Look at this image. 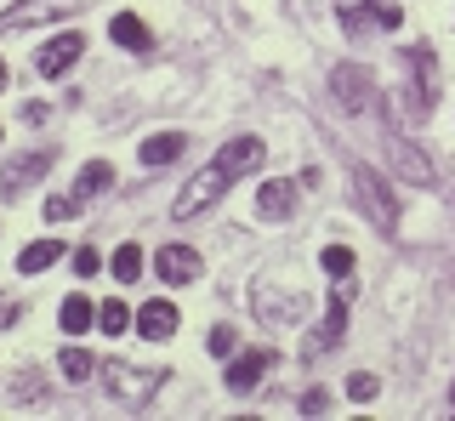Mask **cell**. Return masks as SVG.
<instances>
[{"instance_id":"6da1fadb","label":"cell","mask_w":455,"mask_h":421,"mask_svg":"<svg viewBox=\"0 0 455 421\" xmlns=\"http://www.w3.org/2000/svg\"><path fill=\"white\" fill-rule=\"evenodd\" d=\"M262 154H267V148H262V137H234V143H228L217 160L205 165V171H194V177H188V188L177 194V205H171V210H177V222H188V217H199V210H211L239 177L262 165Z\"/></svg>"},{"instance_id":"7a4b0ae2","label":"cell","mask_w":455,"mask_h":421,"mask_svg":"<svg viewBox=\"0 0 455 421\" xmlns=\"http://www.w3.org/2000/svg\"><path fill=\"white\" fill-rule=\"evenodd\" d=\"M103 387L114 393V404H125V410H142V404H148L154 393L165 387V370H160V364H125V359H108V364H103Z\"/></svg>"},{"instance_id":"3957f363","label":"cell","mask_w":455,"mask_h":421,"mask_svg":"<svg viewBox=\"0 0 455 421\" xmlns=\"http://www.w3.org/2000/svg\"><path fill=\"white\" fill-rule=\"evenodd\" d=\"M347 307H353V279L341 274L336 285H331V302H324V319H319V330H307V342H302V359L313 364L319 353H331V347L347 336Z\"/></svg>"},{"instance_id":"277c9868","label":"cell","mask_w":455,"mask_h":421,"mask_svg":"<svg viewBox=\"0 0 455 421\" xmlns=\"http://www.w3.org/2000/svg\"><path fill=\"white\" fill-rule=\"evenodd\" d=\"M353 200H359V210H364L370 222H376L381 234H393V228H398V194H393L376 171H370V165H359V171H353Z\"/></svg>"},{"instance_id":"5b68a950","label":"cell","mask_w":455,"mask_h":421,"mask_svg":"<svg viewBox=\"0 0 455 421\" xmlns=\"http://www.w3.org/2000/svg\"><path fill=\"white\" fill-rule=\"evenodd\" d=\"M331 97H336L341 115H364V108L376 103V80H370L359 63H341L336 75H331Z\"/></svg>"},{"instance_id":"8992f818","label":"cell","mask_w":455,"mask_h":421,"mask_svg":"<svg viewBox=\"0 0 455 421\" xmlns=\"http://www.w3.org/2000/svg\"><path fill=\"white\" fill-rule=\"evenodd\" d=\"M52 160H57V148H28V154H18V160L0 171V194H6V200H12V194H23L35 177L52 171Z\"/></svg>"},{"instance_id":"52a82bcc","label":"cell","mask_w":455,"mask_h":421,"mask_svg":"<svg viewBox=\"0 0 455 421\" xmlns=\"http://www.w3.org/2000/svg\"><path fill=\"white\" fill-rule=\"evenodd\" d=\"M410 75H416L410 97H416V120H421V115H433V97H438V58H433V46H410Z\"/></svg>"},{"instance_id":"ba28073f","label":"cell","mask_w":455,"mask_h":421,"mask_svg":"<svg viewBox=\"0 0 455 421\" xmlns=\"http://www.w3.org/2000/svg\"><path fill=\"white\" fill-rule=\"evenodd\" d=\"M267 370H274V347H245V353H234L228 359V393H251Z\"/></svg>"},{"instance_id":"9c48e42d","label":"cell","mask_w":455,"mask_h":421,"mask_svg":"<svg viewBox=\"0 0 455 421\" xmlns=\"http://www.w3.org/2000/svg\"><path fill=\"white\" fill-rule=\"evenodd\" d=\"M68 12H80V0H18V12H6L0 29H35V23L68 18Z\"/></svg>"},{"instance_id":"30bf717a","label":"cell","mask_w":455,"mask_h":421,"mask_svg":"<svg viewBox=\"0 0 455 421\" xmlns=\"http://www.w3.org/2000/svg\"><path fill=\"white\" fill-rule=\"evenodd\" d=\"M154 268H160L165 285H194L205 262H199V250H188V245H165L160 257H154Z\"/></svg>"},{"instance_id":"8fae6325","label":"cell","mask_w":455,"mask_h":421,"mask_svg":"<svg viewBox=\"0 0 455 421\" xmlns=\"http://www.w3.org/2000/svg\"><path fill=\"white\" fill-rule=\"evenodd\" d=\"M80 52H85L80 35H57V40H46V52L35 58V68H40L46 80H57V75H68V68L80 63Z\"/></svg>"},{"instance_id":"7c38bea8","label":"cell","mask_w":455,"mask_h":421,"mask_svg":"<svg viewBox=\"0 0 455 421\" xmlns=\"http://www.w3.org/2000/svg\"><path fill=\"white\" fill-rule=\"evenodd\" d=\"M256 314H262V325H291V319H302V297H279L274 285H256Z\"/></svg>"},{"instance_id":"4fadbf2b","label":"cell","mask_w":455,"mask_h":421,"mask_svg":"<svg viewBox=\"0 0 455 421\" xmlns=\"http://www.w3.org/2000/svg\"><path fill=\"white\" fill-rule=\"evenodd\" d=\"M137 330L148 336V342H171V336H177V307H171V302H142Z\"/></svg>"},{"instance_id":"5bb4252c","label":"cell","mask_w":455,"mask_h":421,"mask_svg":"<svg viewBox=\"0 0 455 421\" xmlns=\"http://www.w3.org/2000/svg\"><path fill=\"white\" fill-rule=\"evenodd\" d=\"M256 210H262V217H274V222H284L296 210V182H262V194H256Z\"/></svg>"},{"instance_id":"9a60e30c","label":"cell","mask_w":455,"mask_h":421,"mask_svg":"<svg viewBox=\"0 0 455 421\" xmlns=\"http://www.w3.org/2000/svg\"><path fill=\"white\" fill-rule=\"evenodd\" d=\"M393 165H398L410 182H416V188H433V165H427V154H421L416 143H398V148H393Z\"/></svg>"},{"instance_id":"2e32d148","label":"cell","mask_w":455,"mask_h":421,"mask_svg":"<svg viewBox=\"0 0 455 421\" xmlns=\"http://www.w3.org/2000/svg\"><path fill=\"white\" fill-rule=\"evenodd\" d=\"M182 148H188V137H182V131H154L148 143H142V165H171Z\"/></svg>"},{"instance_id":"e0dca14e","label":"cell","mask_w":455,"mask_h":421,"mask_svg":"<svg viewBox=\"0 0 455 421\" xmlns=\"http://www.w3.org/2000/svg\"><path fill=\"white\" fill-rule=\"evenodd\" d=\"M52 262H63V240H35V245H23L18 274H46Z\"/></svg>"},{"instance_id":"ac0fdd59","label":"cell","mask_w":455,"mask_h":421,"mask_svg":"<svg viewBox=\"0 0 455 421\" xmlns=\"http://www.w3.org/2000/svg\"><path fill=\"white\" fill-rule=\"evenodd\" d=\"M108 35H114V40H120V46H125V52H148V46H154V35H148V23H137V18H132V12H120V18H114V23H108Z\"/></svg>"},{"instance_id":"d6986e66","label":"cell","mask_w":455,"mask_h":421,"mask_svg":"<svg viewBox=\"0 0 455 421\" xmlns=\"http://www.w3.org/2000/svg\"><path fill=\"white\" fill-rule=\"evenodd\" d=\"M57 325H63L68 336H85V330H92V302H85V297H63V307H57Z\"/></svg>"},{"instance_id":"ffe728a7","label":"cell","mask_w":455,"mask_h":421,"mask_svg":"<svg viewBox=\"0 0 455 421\" xmlns=\"http://www.w3.org/2000/svg\"><path fill=\"white\" fill-rule=\"evenodd\" d=\"M57 370H63L68 382H92V370H103V364L85 353V347H63V353H57Z\"/></svg>"},{"instance_id":"44dd1931","label":"cell","mask_w":455,"mask_h":421,"mask_svg":"<svg viewBox=\"0 0 455 421\" xmlns=\"http://www.w3.org/2000/svg\"><path fill=\"white\" fill-rule=\"evenodd\" d=\"M108 182H114V165H108V160H92V165L80 171L75 194H80V200H92V194H103V188H108Z\"/></svg>"},{"instance_id":"7402d4cb","label":"cell","mask_w":455,"mask_h":421,"mask_svg":"<svg viewBox=\"0 0 455 421\" xmlns=\"http://www.w3.org/2000/svg\"><path fill=\"white\" fill-rule=\"evenodd\" d=\"M97 325H103L108 336H125V330H132V307H125L120 297L103 302V307H97Z\"/></svg>"},{"instance_id":"603a6c76","label":"cell","mask_w":455,"mask_h":421,"mask_svg":"<svg viewBox=\"0 0 455 421\" xmlns=\"http://www.w3.org/2000/svg\"><path fill=\"white\" fill-rule=\"evenodd\" d=\"M108 268H114V279H120V285H132V279L142 274V250H137V245H120Z\"/></svg>"},{"instance_id":"cb8c5ba5","label":"cell","mask_w":455,"mask_h":421,"mask_svg":"<svg viewBox=\"0 0 455 421\" xmlns=\"http://www.w3.org/2000/svg\"><path fill=\"white\" fill-rule=\"evenodd\" d=\"M370 6V18H376V29H398V23H404V6H398V0H364Z\"/></svg>"},{"instance_id":"d4e9b609","label":"cell","mask_w":455,"mask_h":421,"mask_svg":"<svg viewBox=\"0 0 455 421\" xmlns=\"http://www.w3.org/2000/svg\"><path fill=\"white\" fill-rule=\"evenodd\" d=\"M324 274H331V279H341V274H353V250L347 245H324Z\"/></svg>"},{"instance_id":"484cf974","label":"cell","mask_w":455,"mask_h":421,"mask_svg":"<svg viewBox=\"0 0 455 421\" xmlns=\"http://www.w3.org/2000/svg\"><path fill=\"white\" fill-rule=\"evenodd\" d=\"M205 347H211V353H217V359H228V353H234V347H239V330H234V325H217V330L205 336Z\"/></svg>"},{"instance_id":"4316f807","label":"cell","mask_w":455,"mask_h":421,"mask_svg":"<svg viewBox=\"0 0 455 421\" xmlns=\"http://www.w3.org/2000/svg\"><path fill=\"white\" fill-rule=\"evenodd\" d=\"M80 210V194H52L46 200V222H63V217H75Z\"/></svg>"},{"instance_id":"83f0119b","label":"cell","mask_w":455,"mask_h":421,"mask_svg":"<svg viewBox=\"0 0 455 421\" xmlns=\"http://www.w3.org/2000/svg\"><path fill=\"white\" fill-rule=\"evenodd\" d=\"M376 393H381V382H376V376H370V370H359V376H353V382H347V399H359V404H370V399H376Z\"/></svg>"},{"instance_id":"f1b7e54d","label":"cell","mask_w":455,"mask_h":421,"mask_svg":"<svg viewBox=\"0 0 455 421\" xmlns=\"http://www.w3.org/2000/svg\"><path fill=\"white\" fill-rule=\"evenodd\" d=\"M97 268H103V257H97L92 245H80V250H75V274H80V279H97Z\"/></svg>"},{"instance_id":"f546056e","label":"cell","mask_w":455,"mask_h":421,"mask_svg":"<svg viewBox=\"0 0 455 421\" xmlns=\"http://www.w3.org/2000/svg\"><path fill=\"white\" fill-rule=\"evenodd\" d=\"M302 410L307 416H324V410H331V393H324V387H307L302 393Z\"/></svg>"},{"instance_id":"4dcf8cb0","label":"cell","mask_w":455,"mask_h":421,"mask_svg":"<svg viewBox=\"0 0 455 421\" xmlns=\"http://www.w3.org/2000/svg\"><path fill=\"white\" fill-rule=\"evenodd\" d=\"M0 91H6V63H0Z\"/></svg>"}]
</instances>
